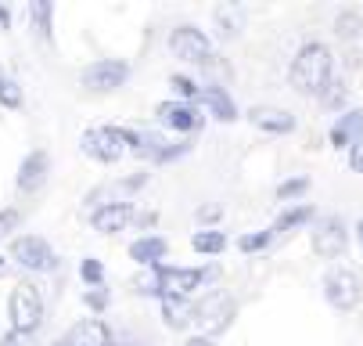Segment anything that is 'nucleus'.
Wrapping results in <instances>:
<instances>
[{
  "mask_svg": "<svg viewBox=\"0 0 363 346\" xmlns=\"http://www.w3.org/2000/svg\"><path fill=\"white\" fill-rule=\"evenodd\" d=\"M216 22H220V36L223 40H234L241 33V15L238 8H216Z\"/></svg>",
  "mask_w": 363,
  "mask_h": 346,
  "instance_id": "30",
  "label": "nucleus"
},
{
  "mask_svg": "<svg viewBox=\"0 0 363 346\" xmlns=\"http://www.w3.org/2000/svg\"><path fill=\"white\" fill-rule=\"evenodd\" d=\"M169 87H173V94H177V102H187V105L201 102V87H198L191 76H180V72H173V76H169Z\"/></svg>",
  "mask_w": 363,
  "mask_h": 346,
  "instance_id": "26",
  "label": "nucleus"
},
{
  "mask_svg": "<svg viewBox=\"0 0 363 346\" xmlns=\"http://www.w3.org/2000/svg\"><path fill=\"white\" fill-rule=\"evenodd\" d=\"M0 267H4V256H0Z\"/></svg>",
  "mask_w": 363,
  "mask_h": 346,
  "instance_id": "42",
  "label": "nucleus"
},
{
  "mask_svg": "<svg viewBox=\"0 0 363 346\" xmlns=\"http://www.w3.org/2000/svg\"><path fill=\"white\" fill-rule=\"evenodd\" d=\"M309 242H313V253L324 256V260H338L349 245V231H345V220L342 217H324L317 220V227L309 231Z\"/></svg>",
  "mask_w": 363,
  "mask_h": 346,
  "instance_id": "10",
  "label": "nucleus"
},
{
  "mask_svg": "<svg viewBox=\"0 0 363 346\" xmlns=\"http://www.w3.org/2000/svg\"><path fill=\"white\" fill-rule=\"evenodd\" d=\"M349 170H352V173H363V141L352 144V152H349Z\"/></svg>",
  "mask_w": 363,
  "mask_h": 346,
  "instance_id": "36",
  "label": "nucleus"
},
{
  "mask_svg": "<svg viewBox=\"0 0 363 346\" xmlns=\"http://www.w3.org/2000/svg\"><path fill=\"white\" fill-rule=\"evenodd\" d=\"M220 213H223L220 206H201L194 217H198V224H213V220H220Z\"/></svg>",
  "mask_w": 363,
  "mask_h": 346,
  "instance_id": "37",
  "label": "nucleus"
},
{
  "mask_svg": "<svg viewBox=\"0 0 363 346\" xmlns=\"http://www.w3.org/2000/svg\"><path fill=\"white\" fill-rule=\"evenodd\" d=\"M201 105L209 109V116L216 123H234L238 119V105H234V97L227 87L220 83H209V87H201Z\"/></svg>",
  "mask_w": 363,
  "mask_h": 346,
  "instance_id": "18",
  "label": "nucleus"
},
{
  "mask_svg": "<svg viewBox=\"0 0 363 346\" xmlns=\"http://www.w3.org/2000/svg\"><path fill=\"white\" fill-rule=\"evenodd\" d=\"M8 321L15 332L36 335V328L43 325V296L33 281H18L8 296Z\"/></svg>",
  "mask_w": 363,
  "mask_h": 346,
  "instance_id": "4",
  "label": "nucleus"
},
{
  "mask_svg": "<svg viewBox=\"0 0 363 346\" xmlns=\"http://www.w3.org/2000/svg\"><path fill=\"white\" fill-rule=\"evenodd\" d=\"M130 62L126 58H97L90 65H83L79 72V87L90 94H116L126 80H130Z\"/></svg>",
  "mask_w": 363,
  "mask_h": 346,
  "instance_id": "7",
  "label": "nucleus"
},
{
  "mask_svg": "<svg viewBox=\"0 0 363 346\" xmlns=\"http://www.w3.org/2000/svg\"><path fill=\"white\" fill-rule=\"evenodd\" d=\"M238 318V300L227 292V288H213L209 296H201L194 303V325H198V335L205 339H216L223 335Z\"/></svg>",
  "mask_w": 363,
  "mask_h": 346,
  "instance_id": "3",
  "label": "nucleus"
},
{
  "mask_svg": "<svg viewBox=\"0 0 363 346\" xmlns=\"http://www.w3.org/2000/svg\"><path fill=\"white\" fill-rule=\"evenodd\" d=\"M18 224H22V213H18L15 206H4V210H0V242L11 238V234L18 231Z\"/></svg>",
  "mask_w": 363,
  "mask_h": 346,
  "instance_id": "33",
  "label": "nucleus"
},
{
  "mask_svg": "<svg viewBox=\"0 0 363 346\" xmlns=\"http://www.w3.org/2000/svg\"><path fill=\"white\" fill-rule=\"evenodd\" d=\"M55 346H65V342H62V339H58V342H55Z\"/></svg>",
  "mask_w": 363,
  "mask_h": 346,
  "instance_id": "41",
  "label": "nucleus"
},
{
  "mask_svg": "<svg viewBox=\"0 0 363 346\" xmlns=\"http://www.w3.org/2000/svg\"><path fill=\"white\" fill-rule=\"evenodd\" d=\"M0 346H33V335H26V332H15V328H8L4 335H0Z\"/></svg>",
  "mask_w": 363,
  "mask_h": 346,
  "instance_id": "35",
  "label": "nucleus"
},
{
  "mask_svg": "<svg viewBox=\"0 0 363 346\" xmlns=\"http://www.w3.org/2000/svg\"><path fill=\"white\" fill-rule=\"evenodd\" d=\"M166 253H169V242L162 234H140V238L130 242V260L137 267H144V271L147 267H159L166 260Z\"/></svg>",
  "mask_w": 363,
  "mask_h": 346,
  "instance_id": "17",
  "label": "nucleus"
},
{
  "mask_svg": "<svg viewBox=\"0 0 363 346\" xmlns=\"http://www.w3.org/2000/svg\"><path fill=\"white\" fill-rule=\"evenodd\" d=\"M47 177H50V156L43 152V148H33V152L18 163L15 184H18L22 195H36V191L47 184Z\"/></svg>",
  "mask_w": 363,
  "mask_h": 346,
  "instance_id": "12",
  "label": "nucleus"
},
{
  "mask_svg": "<svg viewBox=\"0 0 363 346\" xmlns=\"http://www.w3.org/2000/svg\"><path fill=\"white\" fill-rule=\"evenodd\" d=\"M83 303L94 310V314H105L108 310V303H112V296H108V288L101 285V288H86L83 292Z\"/></svg>",
  "mask_w": 363,
  "mask_h": 346,
  "instance_id": "31",
  "label": "nucleus"
},
{
  "mask_svg": "<svg viewBox=\"0 0 363 346\" xmlns=\"http://www.w3.org/2000/svg\"><path fill=\"white\" fill-rule=\"evenodd\" d=\"M248 123L255 130H263V134H274V137H284V134H291L298 126L295 116L288 109H277V105H255V109H248Z\"/></svg>",
  "mask_w": 363,
  "mask_h": 346,
  "instance_id": "14",
  "label": "nucleus"
},
{
  "mask_svg": "<svg viewBox=\"0 0 363 346\" xmlns=\"http://www.w3.org/2000/svg\"><path fill=\"white\" fill-rule=\"evenodd\" d=\"M62 342H65V346H116L112 328L101 321V318H83V321H76V325L65 332Z\"/></svg>",
  "mask_w": 363,
  "mask_h": 346,
  "instance_id": "15",
  "label": "nucleus"
},
{
  "mask_svg": "<svg viewBox=\"0 0 363 346\" xmlns=\"http://www.w3.org/2000/svg\"><path fill=\"white\" fill-rule=\"evenodd\" d=\"M155 116H159V123H162V126H169V130H177V134H194V130L205 123V116H201L194 105L177 102V97H169V102H159Z\"/></svg>",
  "mask_w": 363,
  "mask_h": 346,
  "instance_id": "11",
  "label": "nucleus"
},
{
  "mask_svg": "<svg viewBox=\"0 0 363 346\" xmlns=\"http://www.w3.org/2000/svg\"><path fill=\"white\" fill-rule=\"evenodd\" d=\"M11 260L33 274H50L58 271V253L43 234H18L11 238Z\"/></svg>",
  "mask_w": 363,
  "mask_h": 346,
  "instance_id": "6",
  "label": "nucleus"
},
{
  "mask_svg": "<svg viewBox=\"0 0 363 346\" xmlns=\"http://www.w3.org/2000/svg\"><path fill=\"white\" fill-rule=\"evenodd\" d=\"M309 191V177H288L277 184V202H291V199H302Z\"/></svg>",
  "mask_w": 363,
  "mask_h": 346,
  "instance_id": "29",
  "label": "nucleus"
},
{
  "mask_svg": "<svg viewBox=\"0 0 363 346\" xmlns=\"http://www.w3.org/2000/svg\"><path fill=\"white\" fill-rule=\"evenodd\" d=\"M184 346H213V339H205V335H191Z\"/></svg>",
  "mask_w": 363,
  "mask_h": 346,
  "instance_id": "39",
  "label": "nucleus"
},
{
  "mask_svg": "<svg viewBox=\"0 0 363 346\" xmlns=\"http://www.w3.org/2000/svg\"><path fill=\"white\" fill-rule=\"evenodd\" d=\"M155 278H159L162 296H191L194 288H201L205 281H213L220 274L216 264H205V267H173V264H159L151 267Z\"/></svg>",
  "mask_w": 363,
  "mask_h": 346,
  "instance_id": "5",
  "label": "nucleus"
},
{
  "mask_svg": "<svg viewBox=\"0 0 363 346\" xmlns=\"http://www.w3.org/2000/svg\"><path fill=\"white\" fill-rule=\"evenodd\" d=\"M328 137H331V148L352 152V144H359V141H363V109H345V112L331 123Z\"/></svg>",
  "mask_w": 363,
  "mask_h": 346,
  "instance_id": "16",
  "label": "nucleus"
},
{
  "mask_svg": "<svg viewBox=\"0 0 363 346\" xmlns=\"http://www.w3.org/2000/svg\"><path fill=\"white\" fill-rule=\"evenodd\" d=\"M335 80V58H331V47L320 40H309L302 43L291 65H288V83L295 94L302 97H320Z\"/></svg>",
  "mask_w": 363,
  "mask_h": 346,
  "instance_id": "1",
  "label": "nucleus"
},
{
  "mask_svg": "<svg viewBox=\"0 0 363 346\" xmlns=\"http://www.w3.org/2000/svg\"><path fill=\"white\" fill-rule=\"evenodd\" d=\"M29 18L43 40H55V4L50 0H29Z\"/></svg>",
  "mask_w": 363,
  "mask_h": 346,
  "instance_id": "22",
  "label": "nucleus"
},
{
  "mask_svg": "<svg viewBox=\"0 0 363 346\" xmlns=\"http://www.w3.org/2000/svg\"><path fill=\"white\" fill-rule=\"evenodd\" d=\"M22 102H26V94H22L18 80L0 76V105H4V109H22Z\"/></svg>",
  "mask_w": 363,
  "mask_h": 346,
  "instance_id": "28",
  "label": "nucleus"
},
{
  "mask_svg": "<svg viewBox=\"0 0 363 346\" xmlns=\"http://www.w3.org/2000/svg\"><path fill=\"white\" fill-rule=\"evenodd\" d=\"M166 144H169V141H162L159 134H151V130H137V144L130 148V152H133L137 159H151V163H155V159L162 156V148H166Z\"/></svg>",
  "mask_w": 363,
  "mask_h": 346,
  "instance_id": "24",
  "label": "nucleus"
},
{
  "mask_svg": "<svg viewBox=\"0 0 363 346\" xmlns=\"http://www.w3.org/2000/svg\"><path fill=\"white\" fill-rule=\"evenodd\" d=\"M133 224V202H101L90 213V227L97 234H119Z\"/></svg>",
  "mask_w": 363,
  "mask_h": 346,
  "instance_id": "13",
  "label": "nucleus"
},
{
  "mask_svg": "<svg viewBox=\"0 0 363 346\" xmlns=\"http://www.w3.org/2000/svg\"><path fill=\"white\" fill-rule=\"evenodd\" d=\"M335 36L345 40V43L359 40V36H363V11H356V8L338 11V18H335Z\"/></svg>",
  "mask_w": 363,
  "mask_h": 346,
  "instance_id": "23",
  "label": "nucleus"
},
{
  "mask_svg": "<svg viewBox=\"0 0 363 346\" xmlns=\"http://www.w3.org/2000/svg\"><path fill=\"white\" fill-rule=\"evenodd\" d=\"M159 310H162L166 328H173V332L194 325V303L187 300V296H162V300H159Z\"/></svg>",
  "mask_w": 363,
  "mask_h": 346,
  "instance_id": "19",
  "label": "nucleus"
},
{
  "mask_svg": "<svg viewBox=\"0 0 363 346\" xmlns=\"http://www.w3.org/2000/svg\"><path fill=\"white\" fill-rule=\"evenodd\" d=\"M356 242H359V245H363V217H359V220H356Z\"/></svg>",
  "mask_w": 363,
  "mask_h": 346,
  "instance_id": "40",
  "label": "nucleus"
},
{
  "mask_svg": "<svg viewBox=\"0 0 363 346\" xmlns=\"http://www.w3.org/2000/svg\"><path fill=\"white\" fill-rule=\"evenodd\" d=\"M8 26H11V8L0 4V29H8Z\"/></svg>",
  "mask_w": 363,
  "mask_h": 346,
  "instance_id": "38",
  "label": "nucleus"
},
{
  "mask_svg": "<svg viewBox=\"0 0 363 346\" xmlns=\"http://www.w3.org/2000/svg\"><path fill=\"white\" fill-rule=\"evenodd\" d=\"M274 238H277V234H274L270 227H267V231H248V234L238 238V253H248V256H252V253H263V249H270V245H274Z\"/></svg>",
  "mask_w": 363,
  "mask_h": 346,
  "instance_id": "25",
  "label": "nucleus"
},
{
  "mask_svg": "<svg viewBox=\"0 0 363 346\" xmlns=\"http://www.w3.org/2000/svg\"><path fill=\"white\" fill-rule=\"evenodd\" d=\"M79 278H83L86 288H101L108 274H105V264H101L97 256H83L79 260Z\"/></svg>",
  "mask_w": 363,
  "mask_h": 346,
  "instance_id": "27",
  "label": "nucleus"
},
{
  "mask_svg": "<svg viewBox=\"0 0 363 346\" xmlns=\"http://www.w3.org/2000/svg\"><path fill=\"white\" fill-rule=\"evenodd\" d=\"M133 144H137V130H130V126H90L79 134V152L105 166L119 163Z\"/></svg>",
  "mask_w": 363,
  "mask_h": 346,
  "instance_id": "2",
  "label": "nucleus"
},
{
  "mask_svg": "<svg viewBox=\"0 0 363 346\" xmlns=\"http://www.w3.org/2000/svg\"><path fill=\"white\" fill-rule=\"evenodd\" d=\"M342 102H345V87H342L338 80H331V87L320 94V105H324V109H338Z\"/></svg>",
  "mask_w": 363,
  "mask_h": 346,
  "instance_id": "34",
  "label": "nucleus"
},
{
  "mask_svg": "<svg viewBox=\"0 0 363 346\" xmlns=\"http://www.w3.org/2000/svg\"><path fill=\"white\" fill-rule=\"evenodd\" d=\"M309 220H317V210L309 206V202H298V206H288L274 224H270V231L274 234H284V231H298V227H306Z\"/></svg>",
  "mask_w": 363,
  "mask_h": 346,
  "instance_id": "20",
  "label": "nucleus"
},
{
  "mask_svg": "<svg viewBox=\"0 0 363 346\" xmlns=\"http://www.w3.org/2000/svg\"><path fill=\"white\" fill-rule=\"evenodd\" d=\"M169 55L187 62V65H209L213 62V40L205 36L198 26L184 22L169 33Z\"/></svg>",
  "mask_w": 363,
  "mask_h": 346,
  "instance_id": "8",
  "label": "nucleus"
},
{
  "mask_svg": "<svg viewBox=\"0 0 363 346\" xmlns=\"http://www.w3.org/2000/svg\"><path fill=\"white\" fill-rule=\"evenodd\" d=\"M191 152V141H169L166 148H162V156L155 159V166H169V163H177V159H184Z\"/></svg>",
  "mask_w": 363,
  "mask_h": 346,
  "instance_id": "32",
  "label": "nucleus"
},
{
  "mask_svg": "<svg viewBox=\"0 0 363 346\" xmlns=\"http://www.w3.org/2000/svg\"><path fill=\"white\" fill-rule=\"evenodd\" d=\"M191 249H194L198 256H220V253L227 249V234L216 231V227H201V231L191 234Z\"/></svg>",
  "mask_w": 363,
  "mask_h": 346,
  "instance_id": "21",
  "label": "nucleus"
},
{
  "mask_svg": "<svg viewBox=\"0 0 363 346\" xmlns=\"http://www.w3.org/2000/svg\"><path fill=\"white\" fill-rule=\"evenodd\" d=\"M324 300L335 307V310H352L359 300H363V281L356 271L349 267H331L324 274Z\"/></svg>",
  "mask_w": 363,
  "mask_h": 346,
  "instance_id": "9",
  "label": "nucleus"
}]
</instances>
